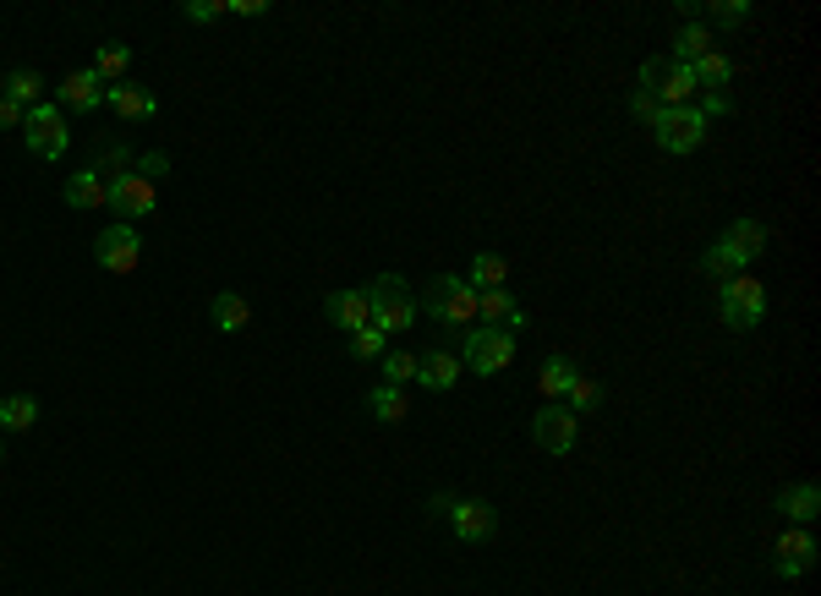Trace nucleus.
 I'll list each match as a JSON object with an SVG mask.
<instances>
[{"mask_svg": "<svg viewBox=\"0 0 821 596\" xmlns=\"http://www.w3.org/2000/svg\"><path fill=\"white\" fill-rule=\"evenodd\" d=\"M630 116H636L641 127H657V116H662L657 94H641V88H636V94H630Z\"/></svg>", "mask_w": 821, "mask_h": 596, "instance_id": "nucleus-35", "label": "nucleus"}, {"mask_svg": "<svg viewBox=\"0 0 821 596\" xmlns=\"http://www.w3.org/2000/svg\"><path fill=\"white\" fill-rule=\"evenodd\" d=\"M662 72H668V61H662V55H652V61L641 66V77H636V88H641V94H657V83H662Z\"/></svg>", "mask_w": 821, "mask_h": 596, "instance_id": "nucleus-36", "label": "nucleus"}, {"mask_svg": "<svg viewBox=\"0 0 821 596\" xmlns=\"http://www.w3.org/2000/svg\"><path fill=\"white\" fill-rule=\"evenodd\" d=\"M22 138H28V153H39V159H61L66 143H72V127H66V116H61V105H33V110H22Z\"/></svg>", "mask_w": 821, "mask_h": 596, "instance_id": "nucleus-6", "label": "nucleus"}, {"mask_svg": "<svg viewBox=\"0 0 821 596\" xmlns=\"http://www.w3.org/2000/svg\"><path fill=\"white\" fill-rule=\"evenodd\" d=\"M461 372H466V367H461V356H455V350H444V345H439V350H428V356H417V383H428V389H439V394H450V389L461 383Z\"/></svg>", "mask_w": 821, "mask_h": 596, "instance_id": "nucleus-15", "label": "nucleus"}, {"mask_svg": "<svg viewBox=\"0 0 821 596\" xmlns=\"http://www.w3.org/2000/svg\"><path fill=\"white\" fill-rule=\"evenodd\" d=\"M450 525H455V537H461V542H488L493 531H498V509L483 503V498H455Z\"/></svg>", "mask_w": 821, "mask_h": 596, "instance_id": "nucleus-12", "label": "nucleus"}, {"mask_svg": "<svg viewBox=\"0 0 821 596\" xmlns=\"http://www.w3.org/2000/svg\"><path fill=\"white\" fill-rule=\"evenodd\" d=\"M328 323L334 328H345V334H356V328H367L372 323V306H367V291H334V296L324 301Z\"/></svg>", "mask_w": 821, "mask_h": 596, "instance_id": "nucleus-18", "label": "nucleus"}, {"mask_svg": "<svg viewBox=\"0 0 821 596\" xmlns=\"http://www.w3.org/2000/svg\"><path fill=\"white\" fill-rule=\"evenodd\" d=\"M39 422V400L33 394H6L0 400V433H28Z\"/></svg>", "mask_w": 821, "mask_h": 596, "instance_id": "nucleus-28", "label": "nucleus"}, {"mask_svg": "<svg viewBox=\"0 0 821 596\" xmlns=\"http://www.w3.org/2000/svg\"><path fill=\"white\" fill-rule=\"evenodd\" d=\"M778 514H784L789 525H811L821 514V487L817 481H789V487L778 492Z\"/></svg>", "mask_w": 821, "mask_h": 596, "instance_id": "nucleus-17", "label": "nucleus"}, {"mask_svg": "<svg viewBox=\"0 0 821 596\" xmlns=\"http://www.w3.org/2000/svg\"><path fill=\"white\" fill-rule=\"evenodd\" d=\"M66 203L72 208H105V175L88 164V170H77L72 181H66Z\"/></svg>", "mask_w": 821, "mask_h": 596, "instance_id": "nucleus-25", "label": "nucleus"}, {"mask_svg": "<svg viewBox=\"0 0 821 596\" xmlns=\"http://www.w3.org/2000/svg\"><path fill=\"white\" fill-rule=\"evenodd\" d=\"M597 405H603V389H597L592 378H575L570 394H564V411H570V416H592Z\"/></svg>", "mask_w": 821, "mask_h": 596, "instance_id": "nucleus-30", "label": "nucleus"}, {"mask_svg": "<svg viewBox=\"0 0 821 596\" xmlns=\"http://www.w3.org/2000/svg\"><path fill=\"white\" fill-rule=\"evenodd\" d=\"M384 350H389V334H378V328H372V323H367V328H356V334H350V356H356V361H378V356H384Z\"/></svg>", "mask_w": 821, "mask_h": 596, "instance_id": "nucleus-32", "label": "nucleus"}, {"mask_svg": "<svg viewBox=\"0 0 821 596\" xmlns=\"http://www.w3.org/2000/svg\"><path fill=\"white\" fill-rule=\"evenodd\" d=\"M61 105H66V110H83V116L99 110V105H105L99 72H94V66H88V72H66V77H61Z\"/></svg>", "mask_w": 821, "mask_h": 596, "instance_id": "nucleus-16", "label": "nucleus"}, {"mask_svg": "<svg viewBox=\"0 0 821 596\" xmlns=\"http://www.w3.org/2000/svg\"><path fill=\"white\" fill-rule=\"evenodd\" d=\"M39 94H44V83H39V72H28V66L6 72V83H0V99H11V105H22V110H33Z\"/></svg>", "mask_w": 821, "mask_h": 596, "instance_id": "nucleus-27", "label": "nucleus"}, {"mask_svg": "<svg viewBox=\"0 0 821 596\" xmlns=\"http://www.w3.org/2000/svg\"><path fill=\"white\" fill-rule=\"evenodd\" d=\"M208 317H214L219 334H241V328L252 323V306H247L241 291H219V296L208 301Z\"/></svg>", "mask_w": 821, "mask_h": 596, "instance_id": "nucleus-19", "label": "nucleus"}, {"mask_svg": "<svg viewBox=\"0 0 821 596\" xmlns=\"http://www.w3.org/2000/svg\"><path fill=\"white\" fill-rule=\"evenodd\" d=\"M94 72H99V83H127V72H132V50H127L121 39H105L99 55H94Z\"/></svg>", "mask_w": 821, "mask_h": 596, "instance_id": "nucleus-23", "label": "nucleus"}, {"mask_svg": "<svg viewBox=\"0 0 821 596\" xmlns=\"http://www.w3.org/2000/svg\"><path fill=\"white\" fill-rule=\"evenodd\" d=\"M575 378H581V372H575V361H570V356H548V361H542V372H537V389H542L548 400H564Z\"/></svg>", "mask_w": 821, "mask_h": 596, "instance_id": "nucleus-26", "label": "nucleus"}, {"mask_svg": "<svg viewBox=\"0 0 821 596\" xmlns=\"http://www.w3.org/2000/svg\"><path fill=\"white\" fill-rule=\"evenodd\" d=\"M477 328H504V334H520L526 328V312L515 306L509 291H477Z\"/></svg>", "mask_w": 821, "mask_h": 596, "instance_id": "nucleus-13", "label": "nucleus"}, {"mask_svg": "<svg viewBox=\"0 0 821 596\" xmlns=\"http://www.w3.org/2000/svg\"><path fill=\"white\" fill-rule=\"evenodd\" d=\"M773 553H778V559H773L778 581H806V575L817 570V537H811L806 525H789V531L778 537Z\"/></svg>", "mask_w": 821, "mask_h": 596, "instance_id": "nucleus-10", "label": "nucleus"}, {"mask_svg": "<svg viewBox=\"0 0 821 596\" xmlns=\"http://www.w3.org/2000/svg\"><path fill=\"white\" fill-rule=\"evenodd\" d=\"M94 258H99V269H110V274H132V269L143 263V241H138L132 225H110V230L94 241Z\"/></svg>", "mask_w": 821, "mask_h": 596, "instance_id": "nucleus-11", "label": "nucleus"}, {"mask_svg": "<svg viewBox=\"0 0 821 596\" xmlns=\"http://www.w3.org/2000/svg\"><path fill=\"white\" fill-rule=\"evenodd\" d=\"M132 170H138V175H143V181H154V186H160L164 175H170V153H160V149L138 153V159H132Z\"/></svg>", "mask_w": 821, "mask_h": 596, "instance_id": "nucleus-34", "label": "nucleus"}, {"mask_svg": "<svg viewBox=\"0 0 821 596\" xmlns=\"http://www.w3.org/2000/svg\"><path fill=\"white\" fill-rule=\"evenodd\" d=\"M105 105H110L116 116H127V121H154V116H160V99H154L149 88H138V83H110V88H105Z\"/></svg>", "mask_w": 821, "mask_h": 596, "instance_id": "nucleus-14", "label": "nucleus"}, {"mask_svg": "<svg viewBox=\"0 0 821 596\" xmlns=\"http://www.w3.org/2000/svg\"><path fill=\"white\" fill-rule=\"evenodd\" d=\"M367 306H372V328L378 334H406L411 323H417V296H411V285L400 280V274H378L372 285H367Z\"/></svg>", "mask_w": 821, "mask_h": 596, "instance_id": "nucleus-2", "label": "nucleus"}, {"mask_svg": "<svg viewBox=\"0 0 821 596\" xmlns=\"http://www.w3.org/2000/svg\"><path fill=\"white\" fill-rule=\"evenodd\" d=\"M712 116H734V99L728 94H701V121H712Z\"/></svg>", "mask_w": 821, "mask_h": 596, "instance_id": "nucleus-38", "label": "nucleus"}, {"mask_svg": "<svg viewBox=\"0 0 821 596\" xmlns=\"http://www.w3.org/2000/svg\"><path fill=\"white\" fill-rule=\"evenodd\" d=\"M690 72H695V88H706V94H723V88L734 83V61H728L723 50H712V55H701V61H695Z\"/></svg>", "mask_w": 821, "mask_h": 596, "instance_id": "nucleus-24", "label": "nucleus"}, {"mask_svg": "<svg viewBox=\"0 0 821 596\" xmlns=\"http://www.w3.org/2000/svg\"><path fill=\"white\" fill-rule=\"evenodd\" d=\"M504 280H509V263L498 252H477L472 258V274H466L472 291H504Z\"/></svg>", "mask_w": 821, "mask_h": 596, "instance_id": "nucleus-29", "label": "nucleus"}, {"mask_svg": "<svg viewBox=\"0 0 821 596\" xmlns=\"http://www.w3.org/2000/svg\"><path fill=\"white\" fill-rule=\"evenodd\" d=\"M461 367H472L477 378H493V372H504L509 361H515V334H504V328H466V339H461Z\"/></svg>", "mask_w": 821, "mask_h": 596, "instance_id": "nucleus-5", "label": "nucleus"}, {"mask_svg": "<svg viewBox=\"0 0 821 596\" xmlns=\"http://www.w3.org/2000/svg\"><path fill=\"white\" fill-rule=\"evenodd\" d=\"M378 361H384V383H395V389H406L417 378V356L411 350H384Z\"/></svg>", "mask_w": 821, "mask_h": 596, "instance_id": "nucleus-31", "label": "nucleus"}, {"mask_svg": "<svg viewBox=\"0 0 821 596\" xmlns=\"http://www.w3.org/2000/svg\"><path fill=\"white\" fill-rule=\"evenodd\" d=\"M761 252H767V225H761V219H734V225L712 241V252L701 258V274L734 280V274H745Z\"/></svg>", "mask_w": 821, "mask_h": 596, "instance_id": "nucleus-1", "label": "nucleus"}, {"mask_svg": "<svg viewBox=\"0 0 821 596\" xmlns=\"http://www.w3.org/2000/svg\"><path fill=\"white\" fill-rule=\"evenodd\" d=\"M706 17H712V22H723V28L750 22V0H712V6H706Z\"/></svg>", "mask_w": 821, "mask_h": 596, "instance_id": "nucleus-33", "label": "nucleus"}, {"mask_svg": "<svg viewBox=\"0 0 821 596\" xmlns=\"http://www.w3.org/2000/svg\"><path fill=\"white\" fill-rule=\"evenodd\" d=\"M695 94H701V88H695V72L668 61V72H662V83H657V105H662V110H679V105H690Z\"/></svg>", "mask_w": 821, "mask_h": 596, "instance_id": "nucleus-20", "label": "nucleus"}, {"mask_svg": "<svg viewBox=\"0 0 821 596\" xmlns=\"http://www.w3.org/2000/svg\"><path fill=\"white\" fill-rule=\"evenodd\" d=\"M717 317H723L734 334H750V328L767 317V285L750 280V274L723 280V291H717Z\"/></svg>", "mask_w": 821, "mask_h": 596, "instance_id": "nucleus-4", "label": "nucleus"}, {"mask_svg": "<svg viewBox=\"0 0 821 596\" xmlns=\"http://www.w3.org/2000/svg\"><path fill=\"white\" fill-rule=\"evenodd\" d=\"M428 317L439 323V328H472L477 323V291L461 280V274H439L433 285H428Z\"/></svg>", "mask_w": 821, "mask_h": 596, "instance_id": "nucleus-3", "label": "nucleus"}, {"mask_svg": "<svg viewBox=\"0 0 821 596\" xmlns=\"http://www.w3.org/2000/svg\"><path fill=\"white\" fill-rule=\"evenodd\" d=\"M225 11H236V17H258V11H263V0H230Z\"/></svg>", "mask_w": 821, "mask_h": 596, "instance_id": "nucleus-41", "label": "nucleus"}, {"mask_svg": "<svg viewBox=\"0 0 821 596\" xmlns=\"http://www.w3.org/2000/svg\"><path fill=\"white\" fill-rule=\"evenodd\" d=\"M575 438H581V416H570L564 400H548V405L531 416V444L542 448V454H570Z\"/></svg>", "mask_w": 821, "mask_h": 596, "instance_id": "nucleus-9", "label": "nucleus"}, {"mask_svg": "<svg viewBox=\"0 0 821 596\" xmlns=\"http://www.w3.org/2000/svg\"><path fill=\"white\" fill-rule=\"evenodd\" d=\"M181 11H186V17H192V22H214V17H219V11H225V0H186V6H181Z\"/></svg>", "mask_w": 821, "mask_h": 596, "instance_id": "nucleus-37", "label": "nucleus"}, {"mask_svg": "<svg viewBox=\"0 0 821 596\" xmlns=\"http://www.w3.org/2000/svg\"><path fill=\"white\" fill-rule=\"evenodd\" d=\"M0 127H22V105H11V99H0Z\"/></svg>", "mask_w": 821, "mask_h": 596, "instance_id": "nucleus-40", "label": "nucleus"}, {"mask_svg": "<svg viewBox=\"0 0 821 596\" xmlns=\"http://www.w3.org/2000/svg\"><path fill=\"white\" fill-rule=\"evenodd\" d=\"M657 149L673 153V159H684V153L701 149V138H706V121H701V110L695 105H679V110H662L657 116Z\"/></svg>", "mask_w": 821, "mask_h": 596, "instance_id": "nucleus-8", "label": "nucleus"}, {"mask_svg": "<svg viewBox=\"0 0 821 596\" xmlns=\"http://www.w3.org/2000/svg\"><path fill=\"white\" fill-rule=\"evenodd\" d=\"M367 411H372V422H384V427H400V422L411 416V400H406V389H395V383H378V389L367 394Z\"/></svg>", "mask_w": 821, "mask_h": 596, "instance_id": "nucleus-21", "label": "nucleus"}, {"mask_svg": "<svg viewBox=\"0 0 821 596\" xmlns=\"http://www.w3.org/2000/svg\"><path fill=\"white\" fill-rule=\"evenodd\" d=\"M717 44H712V28H701V22H690V28H679L673 33V66H695L701 55H712Z\"/></svg>", "mask_w": 821, "mask_h": 596, "instance_id": "nucleus-22", "label": "nucleus"}, {"mask_svg": "<svg viewBox=\"0 0 821 596\" xmlns=\"http://www.w3.org/2000/svg\"><path fill=\"white\" fill-rule=\"evenodd\" d=\"M428 514H433V520H450V514H455V492H433V498H428Z\"/></svg>", "mask_w": 821, "mask_h": 596, "instance_id": "nucleus-39", "label": "nucleus"}, {"mask_svg": "<svg viewBox=\"0 0 821 596\" xmlns=\"http://www.w3.org/2000/svg\"><path fill=\"white\" fill-rule=\"evenodd\" d=\"M105 208H116V214H121V225H132V219H149V214L160 208V197H154V181H143L138 170H127V175H110V181H105Z\"/></svg>", "mask_w": 821, "mask_h": 596, "instance_id": "nucleus-7", "label": "nucleus"}]
</instances>
